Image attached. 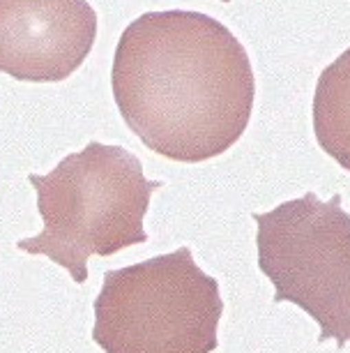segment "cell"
I'll list each match as a JSON object with an SVG mask.
<instances>
[{
  "label": "cell",
  "mask_w": 350,
  "mask_h": 353,
  "mask_svg": "<svg viewBox=\"0 0 350 353\" xmlns=\"http://www.w3.org/2000/svg\"><path fill=\"white\" fill-rule=\"evenodd\" d=\"M316 141L350 171V49L320 72L314 95Z\"/></svg>",
  "instance_id": "cell-6"
},
{
  "label": "cell",
  "mask_w": 350,
  "mask_h": 353,
  "mask_svg": "<svg viewBox=\"0 0 350 353\" xmlns=\"http://www.w3.org/2000/svg\"><path fill=\"white\" fill-rule=\"evenodd\" d=\"M28 183L37 192L44 229L17 248L49 256L76 284L88 279L90 256H111L148 241L143 217L153 192L164 188L145 178L134 152L99 141L72 152L46 176L30 173Z\"/></svg>",
  "instance_id": "cell-2"
},
{
  "label": "cell",
  "mask_w": 350,
  "mask_h": 353,
  "mask_svg": "<svg viewBox=\"0 0 350 353\" xmlns=\"http://www.w3.org/2000/svg\"><path fill=\"white\" fill-rule=\"evenodd\" d=\"M259 268L274 286V303H293L320 325L318 342L350 344V215L341 194L314 192L270 212H254Z\"/></svg>",
  "instance_id": "cell-4"
},
{
  "label": "cell",
  "mask_w": 350,
  "mask_h": 353,
  "mask_svg": "<svg viewBox=\"0 0 350 353\" xmlns=\"http://www.w3.org/2000/svg\"><path fill=\"white\" fill-rule=\"evenodd\" d=\"M92 339L104 353H212L219 346V282L189 248L104 272Z\"/></svg>",
  "instance_id": "cell-3"
},
{
  "label": "cell",
  "mask_w": 350,
  "mask_h": 353,
  "mask_svg": "<svg viewBox=\"0 0 350 353\" xmlns=\"http://www.w3.org/2000/svg\"><path fill=\"white\" fill-rule=\"evenodd\" d=\"M111 88L127 128L173 162H203L240 141L256 79L247 51L217 19L148 12L118 42Z\"/></svg>",
  "instance_id": "cell-1"
},
{
  "label": "cell",
  "mask_w": 350,
  "mask_h": 353,
  "mask_svg": "<svg viewBox=\"0 0 350 353\" xmlns=\"http://www.w3.org/2000/svg\"><path fill=\"white\" fill-rule=\"evenodd\" d=\"M97 39L88 0H0V72L56 83L81 68Z\"/></svg>",
  "instance_id": "cell-5"
},
{
  "label": "cell",
  "mask_w": 350,
  "mask_h": 353,
  "mask_svg": "<svg viewBox=\"0 0 350 353\" xmlns=\"http://www.w3.org/2000/svg\"><path fill=\"white\" fill-rule=\"evenodd\" d=\"M223 3H228V0H223Z\"/></svg>",
  "instance_id": "cell-7"
}]
</instances>
